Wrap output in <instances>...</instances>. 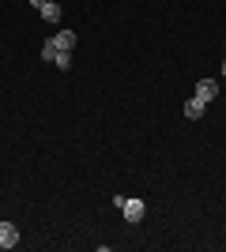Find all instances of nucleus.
Returning a JSON list of instances; mask_svg holds the SVG:
<instances>
[{
	"label": "nucleus",
	"instance_id": "8",
	"mask_svg": "<svg viewBox=\"0 0 226 252\" xmlns=\"http://www.w3.org/2000/svg\"><path fill=\"white\" fill-rule=\"evenodd\" d=\"M223 75H226V61H223Z\"/></svg>",
	"mask_w": 226,
	"mask_h": 252
},
{
	"label": "nucleus",
	"instance_id": "3",
	"mask_svg": "<svg viewBox=\"0 0 226 252\" xmlns=\"http://www.w3.org/2000/svg\"><path fill=\"white\" fill-rule=\"evenodd\" d=\"M49 42H53V49H65V53H72V49H75V34H72V31H57L53 38H49Z\"/></svg>",
	"mask_w": 226,
	"mask_h": 252
},
{
	"label": "nucleus",
	"instance_id": "4",
	"mask_svg": "<svg viewBox=\"0 0 226 252\" xmlns=\"http://www.w3.org/2000/svg\"><path fill=\"white\" fill-rule=\"evenodd\" d=\"M215 94H219V83H215V79H200V83H196V98H200V102H211Z\"/></svg>",
	"mask_w": 226,
	"mask_h": 252
},
{
	"label": "nucleus",
	"instance_id": "5",
	"mask_svg": "<svg viewBox=\"0 0 226 252\" xmlns=\"http://www.w3.org/2000/svg\"><path fill=\"white\" fill-rule=\"evenodd\" d=\"M38 11H42V19H45V23H61V4H53V0H45Z\"/></svg>",
	"mask_w": 226,
	"mask_h": 252
},
{
	"label": "nucleus",
	"instance_id": "6",
	"mask_svg": "<svg viewBox=\"0 0 226 252\" xmlns=\"http://www.w3.org/2000/svg\"><path fill=\"white\" fill-rule=\"evenodd\" d=\"M204 105H207V102H200V98L185 102V117H189V121H200V117H204Z\"/></svg>",
	"mask_w": 226,
	"mask_h": 252
},
{
	"label": "nucleus",
	"instance_id": "7",
	"mask_svg": "<svg viewBox=\"0 0 226 252\" xmlns=\"http://www.w3.org/2000/svg\"><path fill=\"white\" fill-rule=\"evenodd\" d=\"M53 64H57V68H68V64H72V53H65V49H57Z\"/></svg>",
	"mask_w": 226,
	"mask_h": 252
},
{
	"label": "nucleus",
	"instance_id": "1",
	"mask_svg": "<svg viewBox=\"0 0 226 252\" xmlns=\"http://www.w3.org/2000/svg\"><path fill=\"white\" fill-rule=\"evenodd\" d=\"M19 245V226L15 222H0V249H15Z\"/></svg>",
	"mask_w": 226,
	"mask_h": 252
},
{
	"label": "nucleus",
	"instance_id": "2",
	"mask_svg": "<svg viewBox=\"0 0 226 252\" xmlns=\"http://www.w3.org/2000/svg\"><path fill=\"white\" fill-rule=\"evenodd\" d=\"M125 222H132V226H136V222H143V200H125Z\"/></svg>",
	"mask_w": 226,
	"mask_h": 252
}]
</instances>
